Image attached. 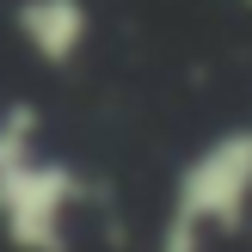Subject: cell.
<instances>
[{
    "mask_svg": "<svg viewBox=\"0 0 252 252\" xmlns=\"http://www.w3.org/2000/svg\"><path fill=\"white\" fill-rule=\"evenodd\" d=\"M252 209V123L221 129L216 142H203L185 160L179 185H172V216L197 221L203 234L240 228Z\"/></svg>",
    "mask_w": 252,
    "mask_h": 252,
    "instance_id": "1",
    "label": "cell"
},
{
    "mask_svg": "<svg viewBox=\"0 0 252 252\" xmlns=\"http://www.w3.org/2000/svg\"><path fill=\"white\" fill-rule=\"evenodd\" d=\"M80 197L74 166L43 154H25L0 172V228L19 252H62L68 246V209Z\"/></svg>",
    "mask_w": 252,
    "mask_h": 252,
    "instance_id": "2",
    "label": "cell"
},
{
    "mask_svg": "<svg viewBox=\"0 0 252 252\" xmlns=\"http://www.w3.org/2000/svg\"><path fill=\"white\" fill-rule=\"evenodd\" d=\"M12 31L43 68H74L93 43V6L86 0H19Z\"/></svg>",
    "mask_w": 252,
    "mask_h": 252,
    "instance_id": "3",
    "label": "cell"
},
{
    "mask_svg": "<svg viewBox=\"0 0 252 252\" xmlns=\"http://www.w3.org/2000/svg\"><path fill=\"white\" fill-rule=\"evenodd\" d=\"M25 154H37V111L31 105H6L0 111V172L19 166Z\"/></svg>",
    "mask_w": 252,
    "mask_h": 252,
    "instance_id": "4",
    "label": "cell"
},
{
    "mask_svg": "<svg viewBox=\"0 0 252 252\" xmlns=\"http://www.w3.org/2000/svg\"><path fill=\"white\" fill-rule=\"evenodd\" d=\"M209 246V234L197 228V221H185V216H166V234H160V252H203Z\"/></svg>",
    "mask_w": 252,
    "mask_h": 252,
    "instance_id": "5",
    "label": "cell"
},
{
    "mask_svg": "<svg viewBox=\"0 0 252 252\" xmlns=\"http://www.w3.org/2000/svg\"><path fill=\"white\" fill-rule=\"evenodd\" d=\"M246 6H252V0H246Z\"/></svg>",
    "mask_w": 252,
    "mask_h": 252,
    "instance_id": "6",
    "label": "cell"
}]
</instances>
